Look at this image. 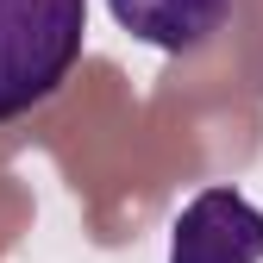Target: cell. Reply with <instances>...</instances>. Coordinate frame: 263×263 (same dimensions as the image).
I'll return each instance as SVG.
<instances>
[{
  "mask_svg": "<svg viewBox=\"0 0 263 263\" xmlns=\"http://www.w3.org/2000/svg\"><path fill=\"white\" fill-rule=\"evenodd\" d=\"M226 7L232 0H107V13L119 19V31H132L138 44L151 50H194V44H207Z\"/></svg>",
  "mask_w": 263,
  "mask_h": 263,
  "instance_id": "3",
  "label": "cell"
},
{
  "mask_svg": "<svg viewBox=\"0 0 263 263\" xmlns=\"http://www.w3.org/2000/svg\"><path fill=\"white\" fill-rule=\"evenodd\" d=\"M88 44V0H0V125L44 107Z\"/></svg>",
  "mask_w": 263,
  "mask_h": 263,
  "instance_id": "1",
  "label": "cell"
},
{
  "mask_svg": "<svg viewBox=\"0 0 263 263\" xmlns=\"http://www.w3.org/2000/svg\"><path fill=\"white\" fill-rule=\"evenodd\" d=\"M170 263H263V213L238 188H201L170 226Z\"/></svg>",
  "mask_w": 263,
  "mask_h": 263,
  "instance_id": "2",
  "label": "cell"
}]
</instances>
